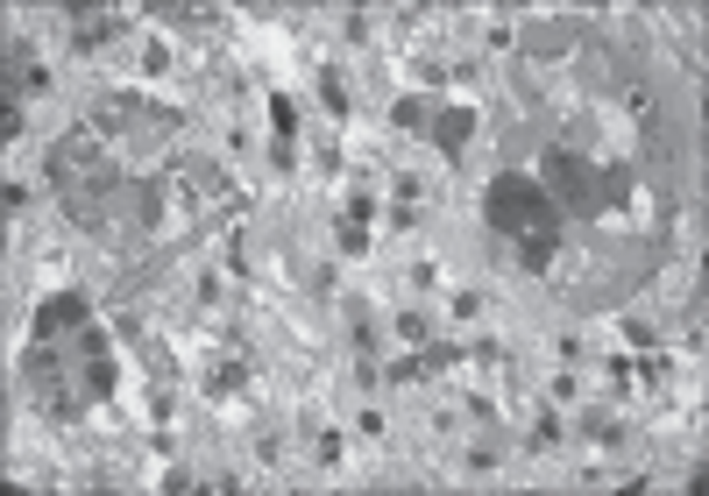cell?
Here are the masks:
<instances>
[{
  "label": "cell",
  "instance_id": "obj_6",
  "mask_svg": "<svg viewBox=\"0 0 709 496\" xmlns=\"http://www.w3.org/2000/svg\"><path fill=\"white\" fill-rule=\"evenodd\" d=\"M433 142L448 149V157H462V149L476 142V114H468V107H448V114L433 122Z\"/></svg>",
  "mask_w": 709,
  "mask_h": 496
},
{
  "label": "cell",
  "instance_id": "obj_11",
  "mask_svg": "<svg viewBox=\"0 0 709 496\" xmlns=\"http://www.w3.org/2000/svg\"><path fill=\"white\" fill-rule=\"evenodd\" d=\"M454 362H462L454 348H433V355H419V376H440V369H454Z\"/></svg>",
  "mask_w": 709,
  "mask_h": 496
},
{
  "label": "cell",
  "instance_id": "obj_1",
  "mask_svg": "<svg viewBox=\"0 0 709 496\" xmlns=\"http://www.w3.org/2000/svg\"><path fill=\"white\" fill-rule=\"evenodd\" d=\"M22 390L43 404V418H57V426L85 418L114 390V348L93 326V305H85L79 291L50 298V305L36 312L28 348H22Z\"/></svg>",
  "mask_w": 709,
  "mask_h": 496
},
{
  "label": "cell",
  "instance_id": "obj_3",
  "mask_svg": "<svg viewBox=\"0 0 709 496\" xmlns=\"http://www.w3.org/2000/svg\"><path fill=\"white\" fill-rule=\"evenodd\" d=\"M483 214H490V228L504 234V242H519V263L525 269H546L560 249V206L554 192L539 185V177H497L490 199H483Z\"/></svg>",
  "mask_w": 709,
  "mask_h": 496
},
{
  "label": "cell",
  "instance_id": "obj_10",
  "mask_svg": "<svg viewBox=\"0 0 709 496\" xmlns=\"http://www.w3.org/2000/svg\"><path fill=\"white\" fill-rule=\"evenodd\" d=\"M319 100H327V107H334V114H348V85H341V79H334V71H327V79H319Z\"/></svg>",
  "mask_w": 709,
  "mask_h": 496
},
{
  "label": "cell",
  "instance_id": "obj_8",
  "mask_svg": "<svg viewBox=\"0 0 709 496\" xmlns=\"http://www.w3.org/2000/svg\"><path fill=\"white\" fill-rule=\"evenodd\" d=\"M270 128H277V157L291 163V142H299V114H291V100H270Z\"/></svg>",
  "mask_w": 709,
  "mask_h": 496
},
{
  "label": "cell",
  "instance_id": "obj_4",
  "mask_svg": "<svg viewBox=\"0 0 709 496\" xmlns=\"http://www.w3.org/2000/svg\"><path fill=\"white\" fill-rule=\"evenodd\" d=\"M539 177H546V185H560V206H568V214H596V206H617V199H625V185H631L625 171L596 177L589 163H574V149H546Z\"/></svg>",
  "mask_w": 709,
  "mask_h": 496
},
{
  "label": "cell",
  "instance_id": "obj_2",
  "mask_svg": "<svg viewBox=\"0 0 709 496\" xmlns=\"http://www.w3.org/2000/svg\"><path fill=\"white\" fill-rule=\"evenodd\" d=\"M50 185H57V206H65L71 228L85 234H121L128 220L142 228V185L107 157L93 128H71L65 142L50 149Z\"/></svg>",
  "mask_w": 709,
  "mask_h": 496
},
{
  "label": "cell",
  "instance_id": "obj_5",
  "mask_svg": "<svg viewBox=\"0 0 709 496\" xmlns=\"http://www.w3.org/2000/svg\"><path fill=\"white\" fill-rule=\"evenodd\" d=\"M43 85H50V71L28 57V43H8V100L14 93H43Z\"/></svg>",
  "mask_w": 709,
  "mask_h": 496
},
{
  "label": "cell",
  "instance_id": "obj_9",
  "mask_svg": "<svg viewBox=\"0 0 709 496\" xmlns=\"http://www.w3.org/2000/svg\"><path fill=\"white\" fill-rule=\"evenodd\" d=\"M391 122H397V128H433V114H426L419 100H397V107H391Z\"/></svg>",
  "mask_w": 709,
  "mask_h": 496
},
{
  "label": "cell",
  "instance_id": "obj_7",
  "mask_svg": "<svg viewBox=\"0 0 709 496\" xmlns=\"http://www.w3.org/2000/svg\"><path fill=\"white\" fill-rule=\"evenodd\" d=\"M107 36H121V14H79V28H71V50H100Z\"/></svg>",
  "mask_w": 709,
  "mask_h": 496
},
{
  "label": "cell",
  "instance_id": "obj_12",
  "mask_svg": "<svg viewBox=\"0 0 709 496\" xmlns=\"http://www.w3.org/2000/svg\"><path fill=\"white\" fill-rule=\"evenodd\" d=\"M397 334H405V341H426V312H397Z\"/></svg>",
  "mask_w": 709,
  "mask_h": 496
}]
</instances>
